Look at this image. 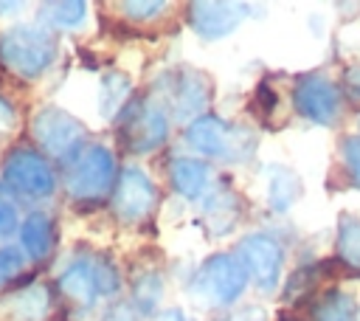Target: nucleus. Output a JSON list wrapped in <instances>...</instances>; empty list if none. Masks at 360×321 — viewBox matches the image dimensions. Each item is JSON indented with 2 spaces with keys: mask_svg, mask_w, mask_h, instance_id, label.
Wrapping results in <instances>:
<instances>
[{
  "mask_svg": "<svg viewBox=\"0 0 360 321\" xmlns=\"http://www.w3.org/2000/svg\"><path fill=\"white\" fill-rule=\"evenodd\" d=\"M129 93H132V82L127 73L121 70L104 73L98 82V113L110 121L118 118L129 104Z\"/></svg>",
  "mask_w": 360,
  "mask_h": 321,
  "instance_id": "17",
  "label": "nucleus"
},
{
  "mask_svg": "<svg viewBox=\"0 0 360 321\" xmlns=\"http://www.w3.org/2000/svg\"><path fill=\"white\" fill-rule=\"evenodd\" d=\"M6 321H45L51 313V290L45 284H22L0 298Z\"/></svg>",
  "mask_w": 360,
  "mask_h": 321,
  "instance_id": "13",
  "label": "nucleus"
},
{
  "mask_svg": "<svg viewBox=\"0 0 360 321\" xmlns=\"http://www.w3.org/2000/svg\"><path fill=\"white\" fill-rule=\"evenodd\" d=\"M343 79H346V96L352 101H360V68H349Z\"/></svg>",
  "mask_w": 360,
  "mask_h": 321,
  "instance_id": "33",
  "label": "nucleus"
},
{
  "mask_svg": "<svg viewBox=\"0 0 360 321\" xmlns=\"http://www.w3.org/2000/svg\"><path fill=\"white\" fill-rule=\"evenodd\" d=\"M115 180H118V166H115L112 149H107L104 144H87L82 155L68 166L65 191L79 203L101 200L112 194Z\"/></svg>",
  "mask_w": 360,
  "mask_h": 321,
  "instance_id": "4",
  "label": "nucleus"
},
{
  "mask_svg": "<svg viewBox=\"0 0 360 321\" xmlns=\"http://www.w3.org/2000/svg\"><path fill=\"white\" fill-rule=\"evenodd\" d=\"M163 293H166V284H163V276L158 270H141L132 279V307L141 315L158 313V307L163 301Z\"/></svg>",
  "mask_w": 360,
  "mask_h": 321,
  "instance_id": "20",
  "label": "nucleus"
},
{
  "mask_svg": "<svg viewBox=\"0 0 360 321\" xmlns=\"http://www.w3.org/2000/svg\"><path fill=\"white\" fill-rule=\"evenodd\" d=\"M233 253L242 262L248 282H253L264 293L276 290V284L281 282V268H284V248L278 239H273L270 234H248L239 239Z\"/></svg>",
  "mask_w": 360,
  "mask_h": 321,
  "instance_id": "11",
  "label": "nucleus"
},
{
  "mask_svg": "<svg viewBox=\"0 0 360 321\" xmlns=\"http://www.w3.org/2000/svg\"><path fill=\"white\" fill-rule=\"evenodd\" d=\"M0 284H3V279H0Z\"/></svg>",
  "mask_w": 360,
  "mask_h": 321,
  "instance_id": "38",
  "label": "nucleus"
},
{
  "mask_svg": "<svg viewBox=\"0 0 360 321\" xmlns=\"http://www.w3.org/2000/svg\"><path fill=\"white\" fill-rule=\"evenodd\" d=\"M158 200H160V191L143 169L124 166L118 172V180L112 189V208H115V217L121 222L135 225V222L149 220L152 211L158 208Z\"/></svg>",
  "mask_w": 360,
  "mask_h": 321,
  "instance_id": "10",
  "label": "nucleus"
},
{
  "mask_svg": "<svg viewBox=\"0 0 360 321\" xmlns=\"http://www.w3.org/2000/svg\"><path fill=\"white\" fill-rule=\"evenodd\" d=\"M20 3H0V11H17Z\"/></svg>",
  "mask_w": 360,
  "mask_h": 321,
  "instance_id": "35",
  "label": "nucleus"
},
{
  "mask_svg": "<svg viewBox=\"0 0 360 321\" xmlns=\"http://www.w3.org/2000/svg\"><path fill=\"white\" fill-rule=\"evenodd\" d=\"M292 107L318 127H332L343 110L340 87L323 73H301L292 84Z\"/></svg>",
  "mask_w": 360,
  "mask_h": 321,
  "instance_id": "9",
  "label": "nucleus"
},
{
  "mask_svg": "<svg viewBox=\"0 0 360 321\" xmlns=\"http://www.w3.org/2000/svg\"><path fill=\"white\" fill-rule=\"evenodd\" d=\"M22 265H25L22 248H14V245H3V248H0V279H3V284H6L8 279L20 276V273H22Z\"/></svg>",
  "mask_w": 360,
  "mask_h": 321,
  "instance_id": "29",
  "label": "nucleus"
},
{
  "mask_svg": "<svg viewBox=\"0 0 360 321\" xmlns=\"http://www.w3.org/2000/svg\"><path fill=\"white\" fill-rule=\"evenodd\" d=\"M169 177H172V186L180 197L186 200H200L208 186H211V169L205 160L194 158V155H177L172 158L169 163Z\"/></svg>",
  "mask_w": 360,
  "mask_h": 321,
  "instance_id": "14",
  "label": "nucleus"
},
{
  "mask_svg": "<svg viewBox=\"0 0 360 321\" xmlns=\"http://www.w3.org/2000/svg\"><path fill=\"white\" fill-rule=\"evenodd\" d=\"M93 276H96V290L98 296H115L121 290V276L118 268L107 256H93Z\"/></svg>",
  "mask_w": 360,
  "mask_h": 321,
  "instance_id": "24",
  "label": "nucleus"
},
{
  "mask_svg": "<svg viewBox=\"0 0 360 321\" xmlns=\"http://www.w3.org/2000/svg\"><path fill=\"white\" fill-rule=\"evenodd\" d=\"M248 6L245 3H188L186 6V17H188V25L197 37L202 39H222L228 34H233L245 17H248Z\"/></svg>",
  "mask_w": 360,
  "mask_h": 321,
  "instance_id": "12",
  "label": "nucleus"
},
{
  "mask_svg": "<svg viewBox=\"0 0 360 321\" xmlns=\"http://www.w3.org/2000/svg\"><path fill=\"white\" fill-rule=\"evenodd\" d=\"M267 318V313L262 310V307H256V304H245V307H236V310H228L222 318H217V321H264Z\"/></svg>",
  "mask_w": 360,
  "mask_h": 321,
  "instance_id": "31",
  "label": "nucleus"
},
{
  "mask_svg": "<svg viewBox=\"0 0 360 321\" xmlns=\"http://www.w3.org/2000/svg\"><path fill=\"white\" fill-rule=\"evenodd\" d=\"M20 214H17V206L8 194V189H0V239L11 237L14 231H20Z\"/></svg>",
  "mask_w": 360,
  "mask_h": 321,
  "instance_id": "28",
  "label": "nucleus"
},
{
  "mask_svg": "<svg viewBox=\"0 0 360 321\" xmlns=\"http://www.w3.org/2000/svg\"><path fill=\"white\" fill-rule=\"evenodd\" d=\"M155 321H194V318L186 310H180V307H166L163 313H158Z\"/></svg>",
  "mask_w": 360,
  "mask_h": 321,
  "instance_id": "34",
  "label": "nucleus"
},
{
  "mask_svg": "<svg viewBox=\"0 0 360 321\" xmlns=\"http://www.w3.org/2000/svg\"><path fill=\"white\" fill-rule=\"evenodd\" d=\"M205 217L214 234H228L236 222H239V206H236V194L228 189H217L211 191V197L205 200Z\"/></svg>",
  "mask_w": 360,
  "mask_h": 321,
  "instance_id": "22",
  "label": "nucleus"
},
{
  "mask_svg": "<svg viewBox=\"0 0 360 321\" xmlns=\"http://www.w3.org/2000/svg\"><path fill=\"white\" fill-rule=\"evenodd\" d=\"M304 186H301V177L287 169V166H276L270 172V183H267V203L273 211H287L298 197H301Z\"/></svg>",
  "mask_w": 360,
  "mask_h": 321,
  "instance_id": "19",
  "label": "nucleus"
},
{
  "mask_svg": "<svg viewBox=\"0 0 360 321\" xmlns=\"http://www.w3.org/2000/svg\"><path fill=\"white\" fill-rule=\"evenodd\" d=\"M357 127H360V118H357Z\"/></svg>",
  "mask_w": 360,
  "mask_h": 321,
  "instance_id": "37",
  "label": "nucleus"
},
{
  "mask_svg": "<svg viewBox=\"0 0 360 321\" xmlns=\"http://www.w3.org/2000/svg\"><path fill=\"white\" fill-rule=\"evenodd\" d=\"M59 54V42L53 31L31 23L11 25L0 34V65L22 82L39 79Z\"/></svg>",
  "mask_w": 360,
  "mask_h": 321,
  "instance_id": "1",
  "label": "nucleus"
},
{
  "mask_svg": "<svg viewBox=\"0 0 360 321\" xmlns=\"http://www.w3.org/2000/svg\"><path fill=\"white\" fill-rule=\"evenodd\" d=\"M357 301L354 296L343 290H326L312 304V321H354L357 318Z\"/></svg>",
  "mask_w": 360,
  "mask_h": 321,
  "instance_id": "21",
  "label": "nucleus"
},
{
  "mask_svg": "<svg viewBox=\"0 0 360 321\" xmlns=\"http://www.w3.org/2000/svg\"><path fill=\"white\" fill-rule=\"evenodd\" d=\"M31 138L42 155L73 163L84 146V124L68 110L48 104L31 115Z\"/></svg>",
  "mask_w": 360,
  "mask_h": 321,
  "instance_id": "5",
  "label": "nucleus"
},
{
  "mask_svg": "<svg viewBox=\"0 0 360 321\" xmlns=\"http://www.w3.org/2000/svg\"><path fill=\"white\" fill-rule=\"evenodd\" d=\"M14 127H17V107L8 96L0 93V138L14 132Z\"/></svg>",
  "mask_w": 360,
  "mask_h": 321,
  "instance_id": "32",
  "label": "nucleus"
},
{
  "mask_svg": "<svg viewBox=\"0 0 360 321\" xmlns=\"http://www.w3.org/2000/svg\"><path fill=\"white\" fill-rule=\"evenodd\" d=\"M0 172H3V186L8 191H17L31 200H45L56 189V175L48 155H42L34 146H14L3 158Z\"/></svg>",
  "mask_w": 360,
  "mask_h": 321,
  "instance_id": "7",
  "label": "nucleus"
},
{
  "mask_svg": "<svg viewBox=\"0 0 360 321\" xmlns=\"http://www.w3.org/2000/svg\"><path fill=\"white\" fill-rule=\"evenodd\" d=\"M340 160H343L349 183L360 189V135H349L340 141Z\"/></svg>",
  "mask_w": 360,
  "mask_h": 321,
  "instance_id": "26",
  "label": "nucleus"
},
{
  "mask_svg": "<svg viewBox=\"0 0 360 321\" xmlns=\"http://www.w3.org/2000/svg\"><path fill=\"white\" fill-rule=\"evenodd\" d=\"M121 118V146L132 155H149L169 141V113L163 104H135L129 101Z\"/></svg>",
  "mask_w": 360,
  "mask_h": 321,
  "instance_id": "8",
  "label": "nucleus"
},
{
  "mask_svg": "<svg viewBox=\"0 0 360 321\" xmlns=\"http://www.w3.org/2000/svg\"><path fill=\"white\" fill-rule=\"evenodd\" d=\"M158 90L163 96V104L172 110L174 118L191 124L194 118L205 115V107L211 101V82L202 70L177 65L158 76Z\"/></svg>",
  "mask_w": 360,
  "mask_h": 321,
  "instance_id": "6",
  "label": "nucleus"
},
{
  "mask_svg": "<svg viewBox=\"0 0 360 321\" xmlns=\"http://www.w3.org/2000/svg\"><path fill=\"white\" fill-rule=\"evenodd\" d=\"M248 273L236 253H211L188 282V298L202 310H228L245 293Z\"/></svg>",
  "mask_w": 360,
  "mask_h": 321,
  "instance_id": "2",
  "label": "nucleus"
},
{
  "mask_svg": "<svg viewBox=\"0 0 360 321\" xmlns=\"http://www.w3.org/2000/svg\"><path fill=\"white\" fill-rule=\"evenodd\" d=\"M56 287L62 296H68L73 304L82 307H93L98 298L96 290V276H93V259H73L56 279Z\"/></svg>",
  "mask_w": 360,
  "mask_h": 321,
  "instance_id": "16",
  "label": "nucleus"
},
{
  "mask_svg": "<svg viewBox=\"0 0 360 321\" xmlns=\"http://www.w3.org/2000/svg\"><path fill=\"white\" fill-rule=\"evenodd\" d=\"M357 321H360V310H357Z\"/></svg>",
  "mask_w": 360,
  "mask_h": 321,
  "instance_id": "36",
  "label": "nucleus"
},
{
  "mask_svg": "<svg viewBox=\"0 0 360 321\" xmlns=\"http://www.w3.org/2000/svg\"><path fill=\"white\" fill-rule=\"evenodd\" d=\"M338 259L349 273L360 276V217L343 214L338 220V239H335Z\"/></svg>",
  "mask_w": 360,
  "mask_h": 321,
  "instance_id": "18",
  "label": "nucleus"
},
{
  "mask_svg": "<svg viewBox=\"0 0 360 321\" xmlns=\"http://www.w3.org/2000/svg\"><path fill=\"white\" fill-rule=\"evenodd\" d=\"M183 141L202 158H217V160H248L256 152V135L253 130L242 124H231L222 115L205 113L186 124Z\"/></svg>",
  "mask_w": 360,
  "mask_h": 321,
  "instance_id": "3",
  "label": "nucleus"
},
{
  "mask_svg": "<svg viewBox=\"0 0 360 321\" xmlns=\"http://www.w3.org/2000/svg\"><path fill=\"white\" fill-rule=\"evenodd\" d=\"M101 321H141V313L132 307V301H115L104 310Z\"/></svg>",
  "mask_w": 360,
  "mask_h": 321,
  "instance_id": "30",
  "label": "nucleus"
},
{
  "mask_svg": "<svg viewBox=\"0 0 360 321\" xmlns=\"http://www.w3.org/2000/svg\"><path fill=\"white\" fill-rule=\"evenodd\" d=\"M163 8H166L163 0H127V3H118V11H121L127 20H135V23L158 20Z\"/></svg>",
  "mask_w": 360,
  "mask_h": 321,
  "instance_id": "25",
  "label": "nucleus"
},
{
  "mask_svg": "<svg viewBox=\"0 0 360 321\" xmlns=\"http://www.w3.org/2000/svg\"><path fill=\"white\" fill-rule=\"evenodd\" d=\"M318 270H321V265H307V268H298L290 279H287V284H284V298L287 301H292L298 293H304V290H309L312 284H315V279H318Z\"/></svg>",
  "mask_w": 360,
  "mask_h": 321,
  "instance_id": "27",
  "label": "nucleus"
},
{
  "mask_svg": "<svg viewBox=\"0 0 360 321\" xmlns=\"http://www.w3.org/2000/svg\"><path fill=\"white\" fill-rule=\"evenodd\" d=\"M39 14L45 23L56 25V28H76L84 17H87V3L82 0H70V3H42Z\"/></svg>",
  "mask_w": 360,
  "mask_h": 321,
  "instance_id": "23",
  "label": "nucleus"
},
{
  "mask_svg": "<svg viewBox=\"0 0 360 321\" xmlns=\"http://www.w3.org/2000/svg\"><path fill=\"white\" fill-rule=\"evenodd\" d=\"M20 248L31 262H45L56 248V225L45 211H31L20 225Z\"/></svg>",
  "mask_w": 360,
  "mask_h": 321,
  "instance_id": "15",
  "label": "nucleus"
}]
</instances>
